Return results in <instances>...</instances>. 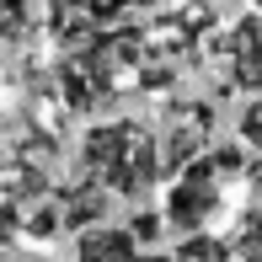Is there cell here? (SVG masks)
Wrapping results in <instances>:
<instances>
[{
    "mask_svg": "<svg viewBox=\"0 0 262 262\" xmlns=\"http://www.w3.org/2000/svg\"><path fill=\"white\" fill-rule=\"evenodd\" d=\"M246 262H262V246H257V252H252V257H246Z\"/></svg>",
    "mask_w": 262,
    "mask_h": 262,
    "instance_id": "7c38bea8",
    "label": "cell"
},
{
    "mask_svg": "<svg viewBox=\"0 0 262 262\" xmlns=\"http://www.w3.org/2000/svg\"><path fill=\"white\" fill-rule=\"evenodd\" d=\"M225 64L241 91H262V16H241L225 38Z\"/></svg>",
    "mask_w": 262,
    "mask_h": 262,
    "instance_id": "3957f363",
    "label": "cell"
},
{
    "mask_svg": "<svg viewBox=\"0 0 262 262\" xmlns=\"http://www.w3.org/2000/svg\"><path fill=\"white\" fill-rule=\"evenodd\" d=\"M220 209H225V187H220V171H214V161L209 156H198V161H187L182 171L171 177V187H166V225L171 230H209L214 220H220Z\"/></svg>",
    "mask_w": 262,
    "mask_h": 262,
    "instance_id": "7a4b0ae2",
    "label": "cell"
},
{
    "mask_svg": "<svg viewBox=\"0 0 262 262\" xmlns=\"http://www.w3.org/2000/svg\"><path fill=\"white\" fill-rule=\"evenodd\" d=\"M139 262H177V257H139Z\"/></svg>",
    "mask_w": 262,
    "mask_h": 262,
    "instance_id": "8fae6325",
    "label": "cell"
},
{
    "mask_svg": "<svg viewBox=\"0 0 262 262\" xmlns=\"http://www.w3.org/2000/svg\"><path fill=\"white\" fill-rule=\"evenodd\" d=\"M80 161H86L91 182H102L118 198H145L161 182V145L139 123H97L80 139Z\"/></svg>",
    "mask_w": 262,
    "mask_h": 262,
    "instance_id": "6da1fadb",
    "label": "cell"
},
{
    "mask_svg": "<svg viewBox=\"0 0 262 262\" xmlns=\"http://www.w3.org/2000/svg\"><path fill=\"white\" fill-rule=\"evenodd\" d=\"M246 182H252V193H257V204H262V156L246 166Z\"/></svg>",
    "mask_w": 262,
    "mask_h": 262,
    "instance_id": "30bf717a",
    "label": "cell"
},
{
    "mask_svg": "<svg viewBox=\"0 0 262 262\" xmlns=\"http://www.w3.org/2000/svg\"><path fill=\"white\" fill-rule=\"evenodd\" d=\"M128 230H134V241H139V246H156V241H161V230H166V214L145 209V214H134V225H128Z\"/></svg>",
    "mask_w": 262,
    "mask_h": 262,
    "instance_id": "ba28073f",
    "label": "cell"
},
{
    "mask_svg": "<svg viewBox=\"0 0 262 262\" xmlns=\"http://www.w3.org/2000/svg\"><path fill=\"white\" fill-rule=\"evenodd\" d=\"M241 139L262 150V91H257V102H252V107L241 113Z\"/></svg>",
    "mask_w": 262,
    "mask_h": 262,
    "instance_id": "9c48e42d",
    "label": "cell"
},
{
    "mask_svg": "<svg viewBox=\"0 0 262 262\" xmlns=\"http://www.w3.org/2000/svg\"><path fill=\"white\" fill-rule=\"evenodd\" d=\"M75 262H139V241L128 225H86L75 235Z\"/></svg>",
    "mask_w": 262,
    "mask_h": 262,
    "instance_id": "277c9868",
    "label": "cell"
},
{
    "mask_svg": "<svg viewBox=\"0 0 262 262\" xmlns=\"http://www.w3.org/2000/svg\"><path fill=\"white\" fill-rule=\"evenodd\" d=\"M209 161H214V171H220V177H241L246 166H252L241 145H220V150H209Z\"/></svg>",
    "mask_w": 262,
    "mask_h": 262,
    "instance_id": "52a82bcc",
    "label": "cell"
},
{
    "mask_svg": "<svg viewBox=\"0 0 262 262\" xmlns=\"http://www.w3.org/2000/svg\"><path fill=\"white\" fill-rule=\"evenodd\" d=\"M171 257H177V262H230V257H235V246L225 241V235L187 230V235H182V246H177Z\"/></svg>",
    "mask_w": 262,
    "mask_h": 262,
    "instance_id": "8992f818",
    "label": "cell"
},
{
    "mask_svg": "<svg viewBox=\"0 0 262 262\" xmlns=\"http://www.w3.org/2000/svg\"><path fill=\"white\" fill-rule=\"evenodd\" d=\"M198 150H204V128L198 123H177L171 134H166V145H161V171H182L187 161H198Z\"/></svg>",
    "mask_w": 262,
    "mask_h": 262,
    "instance_id": "5b68a950",
    "label": "cell"
}]
</instances>
